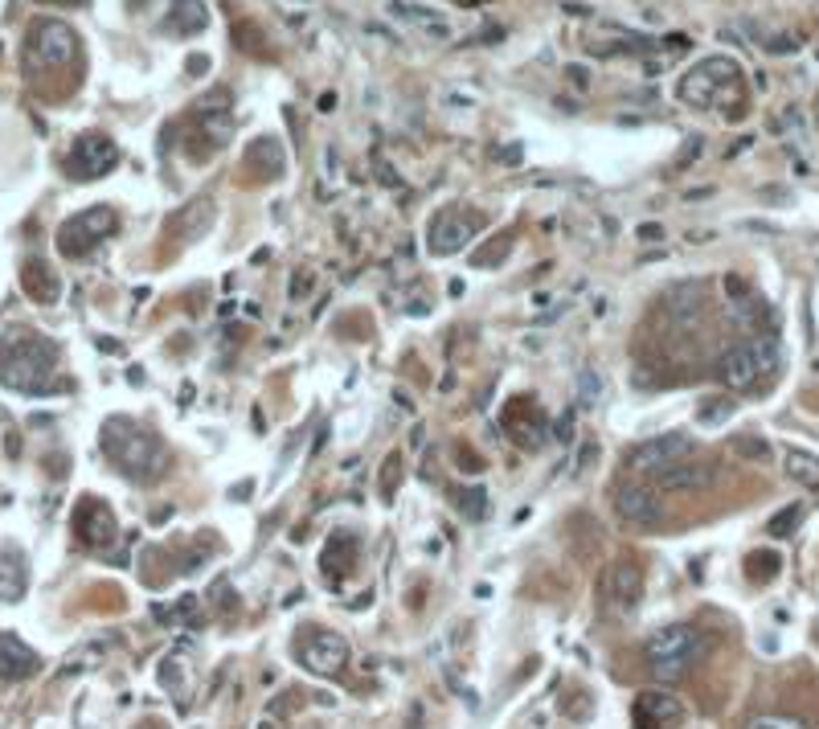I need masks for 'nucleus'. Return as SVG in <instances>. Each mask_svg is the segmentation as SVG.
<instances>
[{
    "instance_id": "nucleus-43",
    "label": "nucleus",
    "mask_w": 819,
    "mask_h": 729,
    "mask_svg": "<svg viewBox=\"0 0 819 729\" xmlns=\"http://www.w3.org/2000/svg\"><path fill=\"white\" fill-rule=\"evenodd\" d=\"M570 78H574V87H590V74H586V66H570Z\"/></svg>"
},
{
    "instance_id": "nucleus-15",
    "label": "nucleus",
    "mask_w": 819,
    "mask_h": 729,
    "mask_svg": "<svg viewBox=\"0 0 819 729\" xmlns=\"http://www.w3.org/2000/svg\"><path fill=\"white\" fill-rule=\"evenodd\" d=\"M631 717H635L639 729H676V725L684 721V705H680L672 693L652 689V693H639V697H635Z\"/></svg>"
},
{
    "instance_id": "nucleus-22",
    "label": "nucleus",
    "mask_w": 819,
    "mask_h": 729,
    "mask_svg": "<svg viewBox=\"0 0 819 729\" xmlns=\"http://www.w3.org/2000/svg\"><path fill=\"white\" fill-rule=\"evenodd\" d=\"M21 279H25V291H29L33 299H41V304H54L58 291H62L58 279H54V271H50L46 263H37V259L25 263V275H21Z\"/></svg>"
},
{
    "instance_id": "nucleus-47",
    "label": "nucleus",
    "mask_w": 819,
    "mask_h": 729,
    "mask_svg": "<svg viewBox=\"0 0 819 729\" xmlns=\"http://www.w3.org/2000/svg\"><path fill=\"white\" fill-rule=\"evenodd\" d=\"M136 5H140V0H136Z\"/></svg>"
},
{
    "instance_id": "nucleus-16",
    "label": "nucleus",
    "mask_w": 819,
    "mask_h": 729,
    "mask_svg": "<svg viewBox=\"0 0 819 729\" xmlns=\"http://www.w3.org/2000/svg\"><path fill=\"white\" fill-rule=\"evenodd\" d=\"M656 480V492H705V488H713V467L709 463H688V459H680V463H672V467H664L660 476H652Z\"/></svg>"
},
{
    "instance_id": "nucleus-35",
    "label": "nucleus",
    "mask_w": 819,
    "mask_h": 729,
    "mask_svg": "<svg viewBox=\"0 0 819 729\" xmlns=\"http://www.w3.org/2000/svg\"><path fill=\"white\" fill-rule=\"evenodd\" d=\"M635 238H639V242H664V226H656V222H643V226L635 230Z\"/></svg>"
},
{
    "instance_id": "nucleus-45",
    "label": "nucleus",
    "mask_w": 819,
    "mask_h": 729,
    "mask_svg": "<svg viewBox=\"0 0 819 729\" xmlns=\"http://www.w3.org/2000/svg\"><path fill=\"white\" fill-rule=\"evenodd\" d=\"M205 66H209V62H205V58H189V74H201V70H205Z\"/></svg>"
},
{
    "instance_id": "nucleus-17",
    "label": "nucleus",
    "mask_w": 819,
    "mask_h": 729,
    "mask_svg": "<svg viewBox=\"0 0 819 729\" xmlns=\"http://www.w3.org/2000/svg\"><path fill=\"white\" fill-rule=\"evenodd\" d=\"M78 537L91 545V549H107L115 541V517H111V508L99 504V500H86L78 508Z\"/></svg>"
},
{
    "instance_id": "nucleus-12",
    "label": "nucleus",
    "mask_w": 819,
    "mask_h": 729,
    "mask_svg": "<svg viewBox=\"0 0 819 729\" xmlns=\"http://www.w3.org/2000/svg\"><path fill=\"white\" fill-rule=\"evenodd\" d=\"M713 373H717V381L725 385L729 394L754 390L758 381H766V369H762V361H758V349H754V340H742V345L725 349V353L717 357Z\"/></svg>"
},
{
    "instance_id": "nucleus-31",
    "label": "nucleus",
    "mask_w": 819,
    "mask_h": 729,
    "mask_svg": "<svg viewBox=\"0 0 819 729\" xmlns=\"http://www.w3.org/2000/svg\"><path fill=\"white\" fill-rule=\"evenodd\" d=\"M746 574H750V582H770L774 574H779V553H750L746 557Z\"/></svg>"
},
{
    "instance_id": "nucleus-1",
    "label": "nucleus",
    "mask_w": 819,
    "mask_h": 729,
    "mask_svg": "<svg viewBox=\"0 0 819 729\" xmlns=\"http://www.w3.org/2000/svg\"><path fill=\"white\" fill-rule=\"evenodd\" d=\"M54 369H58L54 340L25 332V328H13L0 340V385H9V390H25V394L50 390Z\"/></svg>"
},
{
    "instance_id": "nucleus-18",
    "label": "nucleus",
    "mask_w": 819,
    "mask_h": 729,
    "mask_svg": "<svg viewBox=\"0 0 819 729\" xmlns=\"http://www.w3.org/2000/svg\"><path fill=\"white\" fill-rule=\"evenodd\" d=\"M41 668L37 652L25 648L17 635H0V680H25Z\"/></svg>"
},
{
    "instance_id": "nucleus-6",
    "label": "nucleus",
    "mask_w": 819,
    "mask_h": 729,
    "mask_svg": "<svg viewBox=\"0 0 819 729\" xmlns=\"http://www.w3.org/2000/svg\"><path fill=\"white\" fill-rule=\"evenodd\" d=\"M78 54V33L66 21H33L29 25V46H25V66L29 70H54L66 66Z\"/></svg>"
},
{
    "instance_id": "nucleus-26",
    "label": "nucleus",
    "mask_w": 819,
    "mask_h": 729,
    "mask_svg": "<svg viewBox=\"0 0 819 729\" xmlns=\"http://www.w3.org/2000/svg\"><path fill=\"white\" fill-rule=\"evenodd\" d=\"M734 410H738V402H734V398L713 394V398H705V402L697 406V422H701V426H721V422L734 418Z\"/></svg>"
},
{
    "instance_id": "nucleus-36",
    "label": "nucleus",
    "mask_w": 819,
    "mask_h": 729,
    "mask_svg": "<svg viewBox=\"0 0 819 729\" xmlns=\"http://www.w3.org/2000/svg\"><path fill=\"white\" fill-rule=\"evenodd\" d=\"M557 439H562V443H570L574 439V414H562V418H557V431H553Z\"/></svg>"
},
{
    "instance_id": "nucleus-46",
    "label": "nucleus",
    "mask_w": 819,
    "mask_h": 729,
    "mask_svg": "<svg viewBox=\"0 0 819 729\" xmlns=\"http://www.w3.org/2000/svg\"><path fill=\"white\" fill-rule=\"evenodd\" d=\"M815 111H819V103H815Z\"/></svg>"
},
{
    "instance_id": "nucleus-10",
    "label": "nucleus",
    "mask_w": 819,
    "mask_h": 729,
    "mask_svg": "<svg viewBox=\"0 0 819 729\" xmlns=\"http://www.w3.org/2000/svg\"><path fill=\"white\" fill-rule=\"evenodd\" d=\"M615 512H619V521L639 529V533H656L664 529L668 521V512L656 496V488H643V484H623L615 488Z\"/></svg>"
},
{
    "instance_id": "nucleus-21",
    "label": "nucleus",
    "mask_w": 819,
    "mask_h": 729,
    "mask_svg": "<svg viewBox=\"0 0 819 729\" xmlns=\"http://www.w3.org/2000/svg\"><path fill=\"white\" fill-rule=\"evenodd\" d=\"M209 222H213V201L209 197H197V201H189L177 218L168 222V230H181L185 238H201L205 230H209Z\"/></svg>"
},
{
    "instance_id": "nucleus-30",
    "label": "nucleus",
    "mask_w": 819,
    "mask_h": 729,
    "mask_svg": "<svg viewBox=\"0 0 819 729\" xmlns=\"http://www.w3.org/2000/svg\"><path fill=\"white\" fill-rule=\"evenodd\" d=\"M799 521H803V504H787V508H779L774 517L766 521V533L770 537H791L795 529H799Z\"/></svg>"
},
{
    "instance_id": "nucleus-19",
    "label": "nucleus",
    "mask_w": 819,
    "mask_h": 729,
    "mask_svg": "<svg viewBox=\"0 0 819 729\" xmlns=\"http://www.w3.org/2000/svg\"><path fill=\"white\" fill-rule=\"evenodd\" d=\"M209 25V9L205 0H172V9L164 17V29L168 33H181V37H193Z\"/></svg>"
},
{
    "instance_id": "nucleus-2",
    "label": "nucleus",
    "mask_w": 819,
    "mask_h": 729,
    "mask_svg": "<svg viewBox=\"0 0 819 729\" xmlns=\"http://www.w3.org/2000/svg\"><path fill=\"white\" fill-rule=\"evenodd\" d=\"M103 455L127 480H140V484L160 480L164 467H168L164 443L152 431H144V426H136L132 418H107L103 422Z\"/></svg>"
},
{
    "instance_id": "nucleus-3",
    "label": "nucleus",
    "mask_w": 819,
    "mask_h": 729,
    "mask_svg": "<svg viewBox=\"0 0 819 729\" xmlns=\"http://www.w3.org/2000/svg\"><path fill=\"white\" fill-rule=\"evenodd\" d=\"M713 652V639L701 631V627H688V623H676V627H664L648 639V648H643V660H648V672L664 684L680 680L693 672L705 656Z\"/></svg>"
},
{
    "instance_id": "nucleus-24",
    "label": "nucleus",
    "mask_w": 819,
    "mask_h": 729,
    "mask_svg": "<svg viewBox=\"0 0 819 729\" xmlns=\"http://www.w3.org/2000/svg\"><path fill=\"white\" fill-rule=\"evenodd\" d=\"M668 312L676 316V324H693V320H701V312H705L701 291H697V287H676V291L668 295Z\"/></svg>"
},
{
    "instance_id": "nucleus-9",
    "label": "nucleus",
    "mask_w": 819,
    "mask_h": 729,
    "mask_svg": "<svg viewBox=\"0 0 819 729\" xmlns=\"http://www.w3.org/2000/svg\"><path fill=\"white\" fill-rule=\"evenodd\" d=\"M688 451H693V435L684 431H664L656 439H643L627 451V467L631 471H643V476H660L664 467L688 459Z\"/></svg>"
},
{
    "instance_id": "nucleus-7",
    "label": "nucleus",
    "mask_w": 819,
    "mask_h": 729,
    "mask_svg": "<svg viewBox=\"0 0 819 729\" xmlns=\"http://www.w3.org/2000/svg\"><path fill=\"white\" fill-rule=\"evenodd\" d=\"M119 218H115V209L111 205H95V209H82L74 213L70 222H62L58 230V250L66 254V259H86L99 242H107L115 234Z\"/></svg>"
},
{
    "instance_id": "nucleus-34",
    "label": "nucleus",
    "mask_w": 819,
    "mask_h": 729,
    "mask_svg": "<svg viewBox=\"0 0 819 729\" xmlns=\"http://www.w3.org/2000/svg\"><path fill=\"white\" fill-rule=\"evenodd\" d=\"M746 729H807V725L795 717H754Z\"/></svg>"
},
{
    "instance_id": "nucleus-40",
    "label": "nucleus",
    "mask_w": 819,
    "mask_h": 729,
    "mask_svg": "<svg viewBox=\"0 0 819 729\" xmlns=\"http://www.w3.org/2000/svg\"><path fill=\"white\" fill-rule=\"evenodd\" d=\"M594 455H598V443H586L582 455H578V467H574V471H586V467L594 463Z\"/></svg>"
},
{
    "instance_id": "nucleus-4",
    "label": "nucleus",
    "mask_w": 819,
    "mask_h": 729,
    "mask_svg": "<svg viewBox=\"0 0 819 729\" xmlns=\"http://www.w3.org/2000/svg\"><path fill=\"white\" fill-rule=\"evenodd\" d=\"M738 82H742V66H738L734 58L717 54V58H705L697 70H688V74L680 78L676 95H680V103H688V107H717V103L729 99V95L738 99Z\"/></svg>"
},
{
    "instance_id": "nucleus-39",
    "label": "nucleus",
    "mask_w": 819,
    "mask_h": 729,
    "mask_svg": "<svg viewBox=\"0 0 819 729\" xmlns=\"http://www.w3.org/2000/svg\"><path fill=\"white\" fill-rule=\"evenodd\" d=\"M459 467H463V471H484L480 455H476V451H463V447H459Z\"/></svg>"
},
{
    "instance_id": "nucleus-37",
    "label": "nucleus",
    "mask_w": 819,
    "mask_h": 729,
    "mask_svg": "<svg viewBox=\"0 0 819 729\" xmlns=\"http://www.w3.org/2000/svg\"><path fill=\"white\" fill-rule=\"evenodd\" d=\"M701 148H705V144H701V140L693 136V140H688V144H684V152L676 156V168H684V164H688V160H693V156H701Z\"/></svg>"
},
{
    "instance_id": "nucleus-20",
    "label": "nucleus",
    "mask_w": 819,
    "mask_h": 729,
    "mask_svg": "<svg viewBox=\"0 0 819 729\" xmlns=\"http://www.w3.org/2000/svg\"><path fill=\"white\" fill-rule=\"evenodd\" d=\"M25 586H29V570L21 562V553H0V603H17L25 598Z\"/></svg>"
},
{
    "instance_id": "nucleus-42",
    "label": "nucleus",
    "mask_w": 819,
    "mask_h": 729,
    "mask_svg": "<svg viewBox=\"0 0 819 729\" xmlns=\"http://www.w3.org/2000/svg\"><path fill=\"white\" fill-rule=\"evenodd\" d=\"M308 287H312V279H308V275H295V279H291V299H299V295H304Z\"/></svg>"
},
{
    "instance_id": "nucleus-5",
    "label": "nucleus",
    "mask_w": 819,
    "mask_h": 729,
    "mask_svg": "<svg viewBox=\"0 0 819 729\" xmlns=\"http://www.w3.org/2000/svg\"><path fill=\"white\" fill-rule=\"evenodd\" d=\"M484 226H488V218H484L480 209L447 205V209H439L435 218H430V226H426V250L435 254V259H447V254L467 250V242L476 238Z\"/></svg>"
},
{
    "instance_id": "nucleus-23",
    "label": "nucleus",
    "mask_w": 819,
    "mask_h": 729,
    "mask_svg": "<svg viewBox=\"0 0 819 729\" xmlns=\"http://www.w3.org/2000/svg\"><path fill=\"white\" fill-rule=\"evenodd\" d=\"M787 476H791L795 484H803L807 492H819V455L791 447V451H787Z\"/></svg>"
},
{
    "instance_id": "nucleus-28",
    "label": "nucleus",
    "mask_w": 819,
    "mask_h": 729,
    "mask_svg": "<svg viewBox=\"0 0 819 729\" xmlns=\"http://www.w3.org/2000/svg\"><path fill=\"white\" fill-rule=\"evenodd\" d=\"M729 451H734L738 459H746V463H766L770 459V443L762 435H734L729 439Z\"/></svg>"
},
{
    "instance_id": "nucleus-13",
    "label": "nucleus",
    "mask_w": 819,
    "mask_h": 729,
    "mask_svg": "<svg viewBox=\"0 0 819 729\" xmlns=\"http://www.w3.org/2000/svg\"><path fill=\"white\" fill-rule=\"evenodd\" d=\"M115 164H119V148L103 132H82L74 140V148H70V173L78 181H95V177L111 173Z\"/></svg>"
},
{
    "instance_id": "nucleus-33",
    "label": "nucleus",
    "mask_w": 819,
    "mask_h": 729,
    "mask_svg": "<svg viewBox=\"0 0 819 729\" xmlns=\"http://www.w3.org/2000/svg\"><path fill=\"white\" fill-rule=\"evenodd\" d=\"M602 398V377L594 369H582L578 373V406H594Z\"/></svg>"
},
{
    "instance_id": "nucleus-8",
    "label": "nucleus",
    "mask_w": 819,
    "mask_h": 729,
    "mask_svg": "<svg viewBox=\"0 0 819 729\" xmlns=\"http://www.w3.org/2000/svg\"><path fill=\"white\" fill-rule=\"evenodd\" d=\"M725 295H729V320L750 336H774L779 332V312H774L758 291H750L746 279L725 275Z\"/></svg>"
},
{
    "instance_id": "nucleus-38",
    "label": "nucleus",
    "mask_w": 819,
    "mask_h": 729,
    "mask_svg": "<svg viewBox=\"0 0 819 729\" xmlns=\"http://www.w3.org/2000/svg\"><path fill=\"white\" fill-rule=\"evenodd\" d=\"M213 603H218V611H230V582L226 578L213 586Z\"/></svg>"
},
{
    "instance_id": "nucleus-14",
    "label": "nucleus",
    "mask_w": 819,
    "mask_h": 729,
    "mask_svg": "<svg viewBox=\"0 0 819 729\" xmlns=\"http://www.w3.org/2000/svg\"><path fill=\"white\" fill-rule=\"evenodd\" d=\"M299 664L316 676H336L344 664H349V643L336 631H308L299 639Z\"/></svg>"
},
{
    "instance_id": "nucleus-11",
    "label": "nucleus",
    "mask_w": 819,
    "mask_h": 729,
    "mask_svg": "<svg viewBox=\"0 0 819 729\" xmlns=\"http://www.w3.org/2000/svg\"><path fill=\"white\" fill-rule=\"evenodd\" d=\"M643 598V570L631 562V557H619V562L607 566L602 574V607L615 615H631Z\"/></svg>"
},
{
    "instance_id": "nucleus-32",
    "label": "nucleus",
    "mask_w": 819,
    "mask_h": 729,
    "mask_svg": "<svg viewBox=\"0 0 819 729\" xmlns=\"http://www.w3.org/2000/svg\"><path fill=\"white\" fill-rule=\"evenodd\" d=\"M459 512H463L467 521H484V517H488V492H484V488L459 492Z\"/></svg>"
},
{
    "instance_id": "nucleus-44",
    "label": "nucleus",
    "mask_w": 819,
    "mask_h": 729,
    "mask_svg": "<svg viewBox=\"0 0 819 729\" xmlns=\"http://www.w3.org/2000/svg\"><path fill=\"white\" fill-rule=\"evenodd\" d=\"M496 160H508V164H516V160H521V148H504V152H496Z\"/></svg>"
},
{
    "instance_id": "nucleus-25",
    "label": "nucleus",
    "mask_w": 819,
    "mask_h": 729,
    "mask_svg": "<svg viewBox=\"0 0 819 729\" xmlns=\"http://www.w3.org/2000/svg\"><path fill=\"white\" fill-rule=\"evenodd\" d=\"M394 17H402V21H414V25H422L426 33H435V37H451V25L439 17V13H430V9H418V5H410V0H398L394 5Z\"/></svg>"
},
{
    "instance_id": "nucleus-41",
    "label": "nucleus",
    "mask_w": 819,
    "mask_h": 729,
    "mask_svg": "<svg viewBox=\"0 0 819 729\" xmlns=\"http://www.w3.org/2000/svg\"><path fill=\"white\" fill-rule=\"evenodd\" d=\"M295 701H299V697H295V689H291V693H287V697H283V701L271 709V717H287V713L295 709Z\"/></svg>"
},
{
    "instance_id": "nucleus-29",
    "label": "nucleus",
    "mask_w": 819,
    "mask_h": 729,
    "mask_svg": "<svg viewBox=\"0 0 819 729\" xmlns=\"http://www.w3.org/2000/svg\"><path fill=\"white\" fill-rule=\"evenodd\" d=\"M508 254H512V238L504 234V238H492V242H484L476 254H471V267H496V263H504L508 259Z\"/></svg>"
},
{
    "instance_id": "nucleus-27",
    "label": "nucleus",
    "mask_w": 819,
    "mask_h": 729,
    "mask_svg": "<svg viewBox=\"0 0 819 729\" xmlns=\"http://www.w3.org/2000/svg\"><path fill=\"white\" fill-rule=\"evenodd\" d=\"M406 459H402V451H390L385 455V463H381V476H377V492H381V500H394V492H398V484H402V467Z\"/></svg>"
}]
</instances>
